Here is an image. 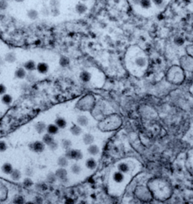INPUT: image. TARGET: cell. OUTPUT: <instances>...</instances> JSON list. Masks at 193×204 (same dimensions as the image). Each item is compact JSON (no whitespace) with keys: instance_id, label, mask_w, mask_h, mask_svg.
Here are the masks:
<instances>
[{"instance_id":"cell-5","label":"cell","mask_w":193,"mask_h":204,"mask_svg":"<svg viewBox=\"0 0 193 204\" xmlns=\"http://www.w3.org/2000/svg\"><path fill=\"white\" fill-rule=\"evenodd\" d=\"M36 70L40 74H45L49 70V66L48 63L45 62H40L37 65Z\"/></svg>"},{"instance_id":"cell-19","label":"cell","mask_w":193,"mask_h":204,"mask_svg":"<svg viewBox=\"0 0 193 204\" xmlns=\"http://www.w3.org/2000/svg\"><path fill=\"white\" fill-rule=\"evenodd\" d=\"M55 175L57 178H59L61 179H64L67 176V171L63 167H61L57 170Z\"/></svg>"},{"instance_id":"cell-38","label":"cell","mask_w":193,"mask_h":204,"mask_svg":"<svg viewBox=\"0 0 193 204\" xmlns=\"http://www.w3.org/2000/svg\"><path fill=\"white\" fill-rule=\"evenodd\" d=\"M71 144V142L69 140H64L62 142V146L63 148L67 151L70 149V147L72 145Z\"/></svg>"},{"instance_id":"cell-50","label":"cell","mask_w":193,"mask_h":204,"mask_svg":"<svg viewBox=\"0 0 193 204\" xmlns=\"http://www.w3.org/2000/svg\"><path fill=\"white\" fill-rule=\"evenodd\" d=\"M80 1H81L82 2H86V1H87L88 0H80Z\"/></svg>"},{"instance_id":"cell-29","label":"cell","mask_w":193,"mask_h":204,"mask_svg":"<svg viewBox=\"0 0 193 204\" xmlns=\"http://www.w3.org/2000/svg\"><path fill=\"white\" fill-rule=\"evenodd\" d=\"M41 13L44 17H48L50 15V8L47 6H44L41 10Z\"/></svg>"},{"instance_id":"cell-18","label":"cell","mask_w":193,"mask_h":204,"mask_svg":"<svg viewBox=\"0 0 193 204\" xmlns=\"http://www.w3.org/2000/svg\"><path fill=\"white\" fill-rule=\"evenodd\" d=\"M83 142L86 145H91L94 142V137L90 133H86L83 136Z\"/></svg>"},{"instance_id":"cell-49","label":"cell","mask_w":193,"mask_h":204,"mask_svg":"<svg viewBox=\"0 0 193 204\" xmlns=\"http://www.w3.org/2000/svg\"><path fill=\"white\" fill-rule=\"evenodd\" d=\"M15 2H18V3H20V2H24L25 0H14Z\"/></svg>"},{"instance_id":"cell-32","label":"cell","mask_w":193,"mask_h":204,"mask_svg":"<svg viewBox=\"0 0 193 204\" xmlns=\"http://www.w3.org/2000/svg\"><path fill=\"white\" fill-rule=\"evenodd\" d=\"M23 184L24 187H27V188H28V187H30L31 186L33 185V182H32V180H31V179H30L29 177H27L26 178H25L24 180H23Z\"/></svg>"},{"instance_id":"cell-27","label":"cell","mask_w":193,"mask_h":204,"mask_svg":"<svg viewBox=\"0 0 193 204\" xmlns=\"http://www.w3.org/2000/svg\"><path fill=\"white\" fill-rule=\"evenodd\" d=\"M113 179L117 183H120L122 182L124 179V176L122 173L120 171L115 173L113 175Z\"/></svg>"},{"instance_id":"cell-47","label":"cell","mask_w":193,"mask_h":204,"mask_svg":"<svg viewBox=\"0 0 193 204\" xmlns=\"http://www.w3.org/2000/svg\"><path fill=\"white\" fill-rule=\"evenodd\" d=\"M5 62H6V61H5V59L3 58L2 57H0V67L3 66L5 65Z\"/></svg>"},{"instance_id":"cell-7","label":"cell","mask_w":193,"mask_h":204,"mask_svg":"<svg viewBox=\"0 0 193 204\" xmlns=\"http://www.w3.org/2000/svg\"><path fill=\"white\" fill-rule=\"evenodd\" d=\"M37 64L33 60H28L24 64V68L28 71H33L36 70Z\"/></svg>"},{"instance_id":"cell-42","label":"cell","mask_w":193,"mask_h":204,"mask_svg":"<svg viewBox=\"0 0 193 204\" xmlns=\"http://www.w3.org/2000/svg\"><path fill=\"white\" fill-rule=\"evenodd\" d=\"M8 148L7 144L4 141H0V152H3Z\"/></svg>"},{"instance_id":"cell-23","label":"cell","mask_w":193,"mask_h":204,"mask_svg":"<svg viewBox=\"0 0 193 204\" xmlns=\"http://www.w3.org/2000/svg\"><path fill=\"white\" fill-rule=\"evenodd\" d=\"M88 151L91 155H97L98 154L99 152H100V149H99V148L97 145L91 144L89 146V148L88 149Z\"/></svg>"},{"instance_id":"cell-26","label":"cell","mask_w":193,"mask_h":204,"mask_svg":"<svg viewBox=\"0 0 193 204\" xmlns=\"http://www.w3.org/2000/svg\"><path fill=\"white\" fill-rule=\"evenodd\" d=\"M86 167L88 169H91V170H93V169H94L96 167L97 163H96L94 159L90 158V159H89V160H88L86 161Z\"/></svg>"},{"instance_id":"cell-17","label":"cell","mask_w":193,"mask_h":204,"mask_svg":"<svg viewBox=\"0 0 193 204\" xmlns=\"http://www.w3.org/2000/svg\"><path fill=\"white\" fill-rule=\"evenodd\" d=\"M46 131L48 133L51 135L56 134L58 131V127L56 124H51L47 126Z\"/></svg>"},{"instance_id":"cell-12","label":"cell","mask_w":193,"mask_h":204,"mask_svg":"<svg viewBox=\"0 0 193 204\" xmlns=\"http://www.w3.org/2000/svg\"><path fill=\"white\" fill-rule=\"evenodd\" d=\"M10 177L12 180L14 181L19 180L21 177V173L18 169H13L11 173H10Z\"/></svg>"},{"instance_id":"cell-48","label":"cell","mask_w":193,"mask_h":204,"mask_svg":"<svg viewBox=\"0 0 193 204\" xmlns=\"http://www.w3.org/2000/svg\"><path fill=\"white\" fill-rule=\"evenodd\" d=\"M132 2L136 5H139L140 0H132Z\"/></svg>"},{"instance_id":"cell-2","label":"cell","mask_w":193,"mask_h":204,"mask_svg":"<svg viewBox=\"0 0 193 204\" xmlns=\"http://www.w3.org/2000/svg\"><path fill=\"white\" fill-rule=\"evenodd\" d=\"M180 67L187 71H193V58L189 55L183 56L180 60Z\"/></svg>"},{"instance_id":"cell-11","label":"cell","mask_w":193,"mask_h":204,"mask_svg":"<svg viewBox=\"0 0 193 204\" xmlns=\"http://www.w3.org/2000/svg\"><path fill=\"white\" fill-rule=\"evenodd\" d=\"M35 130H36L37 133L41 134V133H44L45 130H46L47 126L45 123L42 122H39L35 124Z\"/></svg>"},{"instance_id":"cell-24","label":"cell","mask_w":193,"mask_h":204,"mask_svg":"<svg viewBox=\"0 0 193 204\" xmlns=\"http://www.w3.org/2000/svg\"><path fill=\"white\" fill-rule=\"evenodd\" d=\"M77 122L81 126H86L88 124V119L84 115H81L78 117Z\"/></svg>"},{"instance_id":"cell-52","label":"cell","mask_w":193,"mask_h":204,"mask_svg":"<svg viewBox=\"0 0 193 204\" xmlns=\"http://www.w3.org/2000/svg\"><path fill=\"white\" fill-rule=\"evenodd\" d=\"M5 1H10V0H5Z\"/></svg>"},{"instance_id":"cell-43","label":"cell","mask_w":193,"mask_h":204,"mask_svg":"<svg viewBox=\"0 0 193 204\" xmlns=\"http://www.w3.org/2000/svg\"><path fill=\"white\" fill-rule=\"evenodd\" d=\"M174 42L177 45H182L184 43V40L181 37H176L174 40Z\"/></svg>"},{"instance_id":"cell-25","label":"cell","mask_w":193,"mask_h":204,"mask_svg":"<svg viewBox=\"0 0 193 204\" xmlns=\"http://www.w3.org/2000/svg\"><path fill=\"white\" fill-rule=\"evenodd\" d=\"M68 160L67 157L62 156L60 157L58 160V164L61 167H66L68 165Z\"/></svg>"},{"instance_id":"cell-3","label":"cell","mask_w":193,"mask_h":204,"mask_svg":"<svg viewBox=\"0 0 193 204\" xmlns=\"http://www.w3.org/2000/svg\"><path fill=\"white\" fill-rule=\"evenodd\" d=\"M30 149L35 152L41 153L44 151L45 149V144L42 142L36 141L30 145Z\"/></svg>"},{"instance_id":"cell-51","label":"cell","mask_w":193,"mask_h":204,"mask_svg":"<svg viewBox=\"0 0 193 204\" xmlns=\"http://www.w3.org/2000/svg\"><path fill=\"white\" fill-rule=\"evenodd\" d=\"M1 70H0V75H1Z\"/></svg>"},{"instance_id":"cell-28","label":"cell","mask_w":193,"mask_h":204,"mask_svg":"<svg viewBox=\"0 0 193 204\" xmlns=\"http://www.w3.org/2000/svg\"><path fill=\"white\" fill-rule=\"evenodd\" d=\"M55 124L58 127V128H63L66 126V122L64 119L59 118L56 119Z\"/></svg>"},{"instance_id":"cell-14","label":"cell","mask_w":193,"mask_h":204,"mask_svg":"<svg viewBox=\"0 0 193 204\" xmlns=\"http://www.w3.org/2000/svg\"><path fill=\"white\" fill-rule=\"evenodd\" d=\"M13 169H14L12 167V166L10 163H4L1 167V170L2 172L7 175H10Z\"/></svg>"},{"instance_id":"cell-13","label":"cell","mask_w":193,"mask_h":204,"mask_svg":"<svg viewBox=\"0 0 193 204\" xmlns=\"http://www.w3.org/2000/svg\"><path fill=\"white\" fill-rule=\"evenodd\" d=\"M27 15L31 20H36L39 18V13L35 9H30L27 11Z\"/></svg>"},{"instance_id":"cell-39","label":"cell","mask_w":193,"mask_h":204,"mask_svg":"<svg viewBox=\"0 0 193 204\" xmlns=\"http://www.w3.org/2000/svg\"><path fill=\"white\" fill-rule=\"evenodd\" d=\"M57 178V176L55 175V173H49L47 176V180L49 183H53L55 181Z\"/></svg>"},{"instance_id":"cell-37","label":"cell","mask_w":193,"mask_h":204,"mask_svg":"<svg viewBox=\"0 0 193 204\" xmlns=\"http://www.w3.org/2000/svg\"><path fill=\"white\" fill-rule=\"evenodd\" d=\"M9 4L7 1L0 0V10H5L8 9Z\"/></svg>"},{"instance_id":"cell-10","label":"cell","mask_w":193,"mask_h":204,"mask_svg":"<svg viewBox=\"0 0 193 204\" xmlns=\"http://www.w3.org/2000/svg\"><path fill=\"white\" fill-rule=\"evenodd\" d=\"M79 77L82 82L88 83L91 79V74L87 71H83L80 72Z\"/></svg>"},{"instance_id":"cell-41","label":"cell","mask_w":193,"mask_h":204,"mask_svg":"<svg viewBox=\"0 0 193 204\" xmlns=\"http://www.w3.org/2000/svg\"><path fill=\"white\" fill-rule=\"evenodd\" d=\"M186 51L187 55L193 58V44L187 46L186 48Z\"/></svg>"},{"instance_id":"cell-20","label":"cell","mask_w":193,"mask_h":204,"mask_svg":"<svg viewBox=\"0 0 193 204\" xmlns=\"http://www.w3.org/2000/svg\"><path fill=\"white\" fill-rule=\"evenodd\" d=\"M42 142H44V144L49 145L51 143H53L54 141L53 137H52V135L48 133L47 134H45L43 136V137H42Z\"/></svg>"},{"instance_id":"cell-15","label":"cell","mask_w":193,"mask_h":204,"mask_svg":"<svg viewBox=\"0 0 193 204\" xmlns=\"http://www.w3.org/2000/svg\"><path fill=\"white\" fill-rule=\"evenodd\" d=\"M136 65L139 67H144L146 66L147 60L145 57H138L135 60Z\"/></svg>"},{"instance_id":"cell-46","label":"cell","mask_w":193,"mask_h":204,"mask_svg":"<svg viewBox=\"0 0 193 204\" xmlns=\"http://www.w3.org/2000/svg\"><path fill=\"white\" fill-rule=\"evenodd\" d=\"M6 92V86L0 83V95H3Z\"/></svg>"},{"instance_id":"cell-54","label":"cell","mask_w":193,"mask_h":204,"mask_svg":"<svg viewBox=\"0 0 193 204\" xmlns=\"http://www.w3.org/2000/svg\"></svg>"},{"instance_id":"cell-35","label":"cell","mask_w":193,"mask_h":204,"mask_svg":"<svg viewBox=\"0 0 193 204\" xmlns=\"http://www.w3.org/2000/svg\"><path fill=\"white\" fill-rule=\"evenodd\" d=\"M60 13H61V12L59 10V8H50V15H51L52 16H53L54 17H58L60 15Z\"/></svg>"},{"instance_id":"cell-45","label":"cell","mask_w":193,"mask_h":204,"mask_svg":"<svg viewBox=\"0 0 193 204\" xmlns=\"http://www.w3.org/2000/svg\"><path fill=\"white\" fill-rule=\"evenodd\" d=\"M33 173H34L33 170L31 167H26V169L25 170V173L27 176H28V177L32 176L33 175Z\"/></svg>"},{"instance_id":"cell-34","label":"cell","mask_w":193,"mask_h":204,"mask_svg":"<svg viewBox=\"0 0 193 204\" xmlns=\"http://www.w3.org/2000/svg\"><path fill=\"white\" fill-rule=\"evenodd\" d=\"M71 170L73 173L79 174L81 172V169L80 166H79L77 164H73L72 166L71 167Z\"/></svg>"},{"instance_id":"cell-33","label":"cell","mask_w":193,"mask_h":204,"mask_svg":"<svg viewBox=\"0 0 193 204\" xmlns=\"http://www.w3.org/2000/svg\"><path fill=\"white\" fill-rule=\"evenodd\" d=\"M69 63H70V61L67 57H62L59 60V64L63 67H66L68 66Z\"/></svg>"},{"instance_id":"cell-31","label":"cell","mask_w":193,"mask_h":204,"mask_svg":"<svg viewBox=\"0 0 193 204\" xmlns=\"http://www.w3.org/2000/svg\"><path fill=\"white\" fill-rule=\"evenodd\" d=\"M50 4V8H59L61 6V3L59 0H50L49 2Z\"/></svg>"},{"instance_id":"cell-22","label":"cell","mask_w":193,"mask_h":204,"mask_svg":"<svg viewBox=\"0 0 193 204\" xmlns=\"http://www.w3.org/2000/svg\"><path fill=\"white\" fill-rule=\"evenodd\" d=\"M71 133L75 136H79L80 135L82 132L81 127L79 126H77L76 124H74L70 129Z\"/></svg>"},{"instance_id":"cell-8","label":"cell","mask_w":193,"mask_h":204,"mask_svg":"<svg viewBox=\"0 0 193 204\" xmlns=\"http://www.w3.org/2000/svg\"><path fill=\"white\" fill-rule=\"evenodd\" d=\"M4 59L6 62L12 63L17 61V55L14 52L10 51L5 54Z\"/></svg>"},{"instance_id":"cell-21","label":"cell","mask_w":193,"mask_h":204,"mask_svg":"<svg viewBox=\"0 0 193 204\" xmlns=\"http://www.w3.org/2000/svg\"><path fill=\"white\" fill-rule=\"evenodd\" d=\"M151 0H140V5L143 9H148L151 7Z\"/></svg>"},{"instance_id":"cell-30","label":"cell","mask_w":193,"mask_h":204,"mask_svg":"<svg viewBox=\"0 0 193 204\" xmlns=\"http://www.w3.org/2000/svg\"><path fill=\"white\" fill-rule=\"evenodd\" d=\"M118 169L122 173H127L129 170V167L126 163H122L119 164Z\"/></svg>"},{"instance_id":"cell-1","label":"cell","mask_w":193,"mask_h":204,"mask_svg":"<svg viewBox=\"0 0 193 204\" xmlns=\"http://www.w3.org/2000/svg\"><path fill=\"white\" fill-rule=\"evenodd\" d=\"M184 76L183 69L177 66H174L171 67L167 74L169 81L174 84L181 83L183 80Z\"/></svg>"},{"instance_id":"cell-9","label":"cell","mask_w":193,"mask_h":204,"mask_svg":"<svg viewBox=\"0 0 193 204\" xmlns=\"http://www.w3.org/2000/svg\"><path fill=\"white\" fill-rule=\"evenodd\" d=\"M14 75H15V77L16 78H18L19 79H24V78H26V76L27 75L26 70L23 67L18 68L15 71Z\"/></svg>"},{"instance_id":"cell-36","label":"cell","mask_w":193,"mask_h":204,"mask_svg":"<svg viewBox=\"0 0 193 204\" xmlns=\"http://www.w3.org/2000/svg\"><path fill=\"white\" fill-rule=\"evenodd\" d=\"M13 203L15 204H23L24 203V199L22 196H17L13 200Z\"/></svg>"},{"instance_id":"cell-53","label":"cell","mask_w":193,"mask_h":204,"mask_svg":"<svg viewBox=\"0 0 193 204\" xmlns=\"http://www.w3.org/2000/svg\"><path fill=\"white\" fill-rule=\"evenodd\" d=\"M43 1H47V0H43Z\"/></svg>"},{"instance_id":"cell-6","label":"cell","mask_w":193,"mask_h":204,"mask_svg":"<svg viewBox=\"0 0 193 204\" xmlns=\"http://www.w3.org/2000/svg\"><path fill=\"white\" fill-rule=\"evenodd\" d=\"M87 10H88L87 6L85 3H84L83 2H80L77 3L75 6L76 12L80 15H82V14H85L87 11Z\"/></svg>"},{"instance_id":"cell-4","label":"cell","mask_w":193,"mask_h":204,"mask_svg":"<svg viewBox=\"0 0 193 204\" xmlns=\"http://www.w3.org/2000/svg\"><path fill=\"white\" fill-rule=\"evenodd\" d=\"M67 155L68 158L75 160H79L82 158V154L80 151L78 150H68Z\"/></svg>"},{"instance_id":"cell-40","label":"cell","mask_w":193,"mask_h":204,"mask_svg":"<svg viewBox=\"0 0 193 204\" xmlns=\"http://www.w3.org/2000/svg\"><path fill=\"white\" fill-rule=\"evenodd\" d=\"M151 1L158 8H162L164 5V0H151Z\"/></svg>"},{"instance_id":"cell-44","label":"cell","mask_w":193,"mask_h":204,"mask_svg":"<svg viewBox=\"0 0 193 204\" xmlns=\"http://www.w3.org/2000/svg\"><path fill=\"white\" fill-rule=\"evenodd\" d=\"M32 72V71H29L28 73H27V75L26 76V80L28 82H32L35 79V75L33 74Z\"/></svg>"},{"instance_id":"cell-16","label":"cell","mask_w":193,"mask_h":204,"mask_svg":"<svg viewBox=\"0 0 193 204\" xmlns=\"http://www.w3.org/2000/svg\"><path fill=\"white\" fill-rule=\"evenodd\" d=\"M2 102L6 105H10L12 102V97L9 94H4L1 98Z\"/></svg>"}]
</instances>
